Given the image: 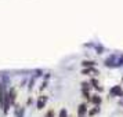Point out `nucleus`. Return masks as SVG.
Instances as JSON below:
<instances>
[{"mask_svg": "<svg viewBox=\"0 0 123 117\" xmlns=\"http://www.w3.org/2000/svg\"><path fill=\"white\" fill-rule=\"evenodd\" d=\"M15 88H10V91H8V94H7V98H6V105H4V113H7L8 111V107L15 102Z\"/></svg>", "mask_w": 123, "mask_h": 117, "instance_id": "1", "label": "nucleus"}, {"mask_svg": "<svg viewBox=\"0 0 123 117\" xmlns=\"http://www.w3.org/2000/svg\"><path fill=\"white\" fill-rule=\"evenodd\" d=\"M6 98H7V94L4 91V84L0 83V107L4 109V105H6Z\"/></svg>", "mask_w": 123, "mask_h": 117, "instance_id": "2", "label": "nucleus"}, {"mask_svg": "<svg viewBox=\"0 0 123 117\" xmlns=\"http://www.w3.org/2000/svg\"><path fill=\"white\" fill-rule=\"evenodd\" d=\"M109 94L112 95V96H120V95L123 94V91H122V87L120 85H115L113 88H111V91H109Z\"/></svg>", "mask_w": 123, "mask_h": 117, "instance_id": "3", "label": "nucleus"}, {"mask_svg": "<svg viewBox=\"0 0 123 117\" xmlns=\"http://www.w3.org/2000/svg\"><path fill=\"white\" fill-rule=\"evenodd\" d=\"M86 111H87V105H86V103H82V105L79 106V110H78V117H84V114H86Z\"/></svg>", "mask_w": 123, "mask_h": 117, "instance_id": "4", "label": "nucleus"}, {"mask_svg": "<svg viewBox=\"0 0 123 117\" xmlns=\"http://www.w3.org/2000/svg\"><path fill=\"white\" fill-rule=\"evenodd\" d=\"M46 102H47V96H44V95H43V96H40L39 100H37V109H39V110L44 107Z\"/></svg>", "mask_w": 123, "mask_h": 117, "instance_id": "5", "label": "nucleus"}, {"mask_svg": "<svg viewBox=\"0 0 123 117\" xmlns=\"http://www.w3.org/2000/svg\"><path fill=\"white\" fill-rule=\"evenodd\" d=\"M115 59H116V56L112 55L111 58H108V59L105 61V65H106V66H115V63H113V62H115Z\"/></svg>", "mask_w": 123, "mask_h": 117, "instance_id": "6", "label": "nucleus"}, {"mask_svg": "<svg viewBox=\"0 0 123 117\" xmlns=\"http://www.w3.org/2000/svg\"><path fill=\"white\" fill-rule=\"evenodd\" d=\"M83 74H89V73H94V74H98V72H97V69H94V67H87V69H83Z\"/></svg>", "mask_w": 123, "mask_h": 117, "instance_id": "7", "label": "nucleus"}, {"mask_svg": "<svg viewBox=\"0 0 123 117\" xmlns=\"http://www.w3.org/2000/svg\"><path fill=\"white\" fill-rule=\"evenodd\" d=\"M90 100H91V102H93L95 106H98V105L101 103V98L98 96V95H93V98H91Z\"/></svg>", "mask_w": 123, "mask_h": 117, "instance_id": "8", "label": "nucleus"}, {"mask_svg": "<svg viewBox=\"0 0 123 117\" xmlns=\"http://www.w3.org/2000/svg\"><path fill=\"white\" fill-rule=\"evenodd\" d=\"M82 65H83L84 67H93L94 66V62L93 61H83L82 62Z\"/></svg>", "mask_w": 123, "mask_h": 117, "instance_id": "9", "label": "nucleus"}, {"mask_svg": "<svg viewBox=\"0 0 123 117\" xmlns=\"http://www.w3.org/2000/svg\"><path fill=\"white\" fill-rule=\"evenodd\" d=\"M89 89H90L89 83H82V91H89Z\"/></svg>", "mask_w": 123, "mask_h": 117, "instance_id": "10", "label": "nucleus"}, {"mask_svg": "<svg viewBox=\"0 0 123 117\" xmlns=\"http://www.w3.org/2000/svg\"><path fill=\"white\" fill-rule=\"evenodd\" d=\"M90 83L93 84V87H94V88H97V89H100V88H101V87H98V81H97L95 78H93V80H91Z\"/></svg>", "mask_w": 123, "mask_h": 117, "instance_id": "11", "label": "nucleus"}, {"mask_svg": "<svg viewBox=\"0 0 123 117\" xmlns=\"http://www.w3.org/2000/svg\"><path fill=\"white\" fill-rule=\"evenodd\" d=\"M60 117H68V113L65 109H61V111H60Z\"/></svg>", "mask_w": 123, "mask_h": 117, "instance_id": "12", "label": "nucleus"}, {"mask_svg": "<svg viewBox=\"0 0 123 117\" xmlns=\"http://www.w3.org/2000/svg\"><path fill=\"white\" fill-rule=\"evenodd\" d=\"M95 113H98V106H97V107H94L93 110H90V111H89V114H90V116H94Z\"/></svg>", "mask_w": 123, "mask_h": 117, "instance_id": "13", "label": "nucleus"}, {"mask_svg": "<svg viewBox=\"0 0 123 117\" xmlns=\"http://www.w3.org/2000/svg\"><path fill=\"white\" fill-rule=\"evenodd\" d=\"M82 92H83V98H86V99H91L90 95H89V91H82Z\"/></svg>", "mask_w": 123, "mask_h": 117, "instance_id": "14", "label": "nucleus"}, {"mask_svg": "<svg viewBox=\"0 0 123 117\" xmlns=\"http://www.w3.org/2000/svg\"><path fill=\"white\" fill-rule=\"evenodd\" d=\"M46 117H54V110H49L46 113Z\"/></svg>", "mask_w": 123, "mask_h": 117, "instance_id": "15", "label": "nucleus"}]
</instances>
